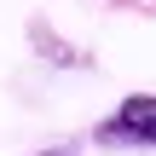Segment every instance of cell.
<instances>
[{
  "label": "cell",
  "mask_w": 156,
  "mask_h": 156,
  "mask_svg": "<svg viewBox=\"0 0 156 156\" xmlns=\"http://www.w3.org/2000/svg\"><path fill=\"white\" fill-rule=\"evenodd\" d=\"M98 145H116V151H156V93H127V98L98 122Z\"/></svg>",
  "instance_id": "1"
},
{
  "label": "cell",
  "mask_w": 156,
  "mask_h": 156,
  "mask_svg": "<svg viewBox=\"0 0 156 156\" xmlns=\"http://www.w3.org/2000/svg\"><path fill=\"white\" fill-rule=\"evenodd\" d=\"M41 156H75V151H41Z\"/></svg>",
  "instance_id": "2"
}]
</instances>
